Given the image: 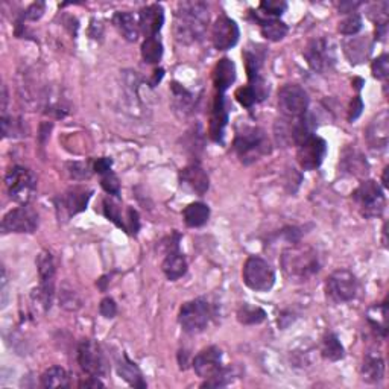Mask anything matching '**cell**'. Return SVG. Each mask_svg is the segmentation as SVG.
<instances>
[{
  "label": "cell",
  "mask_w": 389,
  "mask_h": 389,
  "mask_svg": "<svg viewBox=\"0 0 389 389\" xmlns=\"http://www.w3.org/2000/svg\"><path fill=\"white\" fill-rule=\"evenodd\" d=\"M209 19L210 14L207 4L200 2V0L179 2L174 22L177 40L183 44H192L203 40Z\"/></svg>",
  "instance_id": "6da1fadb"
},
{
  "label": "cell",
  "mask_w": 389,
  "mask_h": 389,
  "mask_svg": "<svg viewBox=\"0 0 389 389\" xmlns=\"http://www.w3.org/2000/svg\"><path fill=\"white\" fill-rule=\"evenodd\" d=\"M280 264L289 278L300 282L313 277L321 268L318 252L312 247H301L296 243L283 251Z\"/></svg>",
  "instance_id": "7a4b0ae2"
},
{
  "label": "cell",
  "mask_w": 389,
  "mask_h": 389,
  "mask_svg": "<svg viewBox=\"0 0 389 389\" xmlns=\"http://www.w3.org/2000/svg\"><path fill=\"white\" fill-rule=\"evenodd\" d=\"M233 146L239 160L247 166L271 152V143L265 131L257 126H243V130L238 131Z\"/></svg>",
  "instance_id": "3957f363"
},
{
  "label": "cell",
  "mask_w": 389,
  "mask_h": 389,
  "mask_svg": "<svg viewBox=\"0 0 389 389\" xmlns=\"http://www.w3.org/2000/svg\"><path fill=\"white\" fill-rule=\"evenodd\" d=\"M214 316L213 304L207 298H195L181 306L178 313V322L186 333L198 334L209 327Z\"/></svg>",
  "instance_id": "277c9868"
},
{
  "label": "cell",
  "mask_w": 389,
  "mask_h": 389,
  "mask_svg": "<svg viewBox=\"0 0 389 389\" xmlns=\"http://www.w3.org/2000/svg\"><path fill=\"white\" fill-rule=\"evenodd\" d=\"M37 268L40 285L32 292V300L37 303L43 310H49L52 307L53 295H55V261L52 252L41 251L37 257Z\"/></svg>",
  "instance_id": "5b68a950"
},
{
  "label": "cell",
  "mask_w": 389,
  "mask_h": 389,
  "mask_svg": "<svg viewBox=\"0 0 389 389\" xmlns=\"http://www.w3.org/2000/svg\"><path fill=\"white\" fill-rule=\"evenodd\" d=\"M353 201L359 207L360 214L367 219L378 218L385 210V193L383 189L373 179L362 181L359 187L353 192Z\"/></svg>",
  "instance_id": "8992f818"
},
{
  "label": "cell",
  "mask_w": 389,
  "mask_h": 389,
  "mask_svg": "<svg viewBox=\"0 0 389 389\" xmlns=\"http://www.w3.org/2000/svg\"><path fill=\"white\" fill-rule=\"evenodd\" d=\"M5 186L13 201L28 204L34 198L35 192H37V177L28 168L14 166L8 170L5 177Z\"/></svg>",
  "instance_id": "52a82bcc"
},
{
  "label": "cell",
  "mask_w": 389,
  "mask_h": 389,
  "mask_svg": "<svg viewBox=\"0 0 389 389\" xmlns=\"http://www.w3.org/2000/svg\"><path fill=\"white\" fill-rule=\"evenodd\" d=\"M243 283L251 291L256 292H268L275 285V271L265 259L251 256L247 259L242 271Z\"/></svg>",
  "instance_id": "ba28073f"
},
{
  "label": "cell",
  "mask_w": 389,
  "mask_h": 389,
  "mask_svg": "<svg viewBox=\"0 0 389 389\" xmlns=\"http://www.w3.org/2000/svg\"><path fill=\"white\" fill-rule=\"evenodd\" d=\"M303 55L309 67L316 74H327L336 64V49L330 39H313L307 44Z\"/></svg>",
  "instance_id": "9c48e42d"
},
{
  "label": "cell",
  "mask_w": 389,
  "mask_h": 389,
  "mask_svg": "<svg viewBox=\"0 0 389 389\" xmlns=\"http://www.w3.org/2000/svg\"><path fill=\"white\" fill-rule=\"evenodd\" d=\"M359 283L356 275L348 269H338L325 282V292L333 303L342 304L353 301L357 295Z\"/></svg>",
  "instance_id": "30bf717a"
},
{
  "label": "cell",
  "mask_w": 389,
  "mask_h": 389,
  "mask_svg": "<svg viewBox=\"0 0 389 389\" xmlns=\"http://www.w3.org/2000/svg\"><path fill=\"white\" fill-rule=\"evenodd\" d=\"M278 110L287 119L304 116L309 110V95L298 84H286L278 90Z\"/></svg>",
  "instance_id": "8fae6325"
},
{
  "label": "cell",
  "mask_w": 389,
  "mask_h": 389,
  "mask_svg": "<svg viewBox=\"0 0 389 389\" xmlns=\"http://www.w3.org/2000/svg\"><path fill=\"white\" fill-rule=\"evenodd\" d=\"M78 364L86 374L104 377L108 373V364L102 347L92 339H84L78 347Z\"/></svg>",
  "instance_id": "7c38bea8"
},
{
  "label": "cell",
  "mask_w": 389,
  "mask_h": 389,
  "mask_svg": "<svg viewBox=\"0 0 389 389\" xmlns=\"http://www.w3.org/2000/svg\"><path fill=\"white\" fill-rule=\"evenodd\" d=\"M40 216L37 210H34L31 205L23 204L22 207L8 212L2 219V231L6 233H26L31 234L39 228Z\"/></svg>",
  "instance_id": "4fadbf2b"
},
{
  "label": "cell",
  "mask_w": 389,
  "mask_h": 389,
  "mask_svg": "<svg viewBox=\"0 0 389 389\" xmlns=\"http://www.w3.org/2000/svg\"><path fill=\"white\" fill-rule=\"evenodd\" d=\"M92 195L93 190L87 187H71L66 190L64 193L55 198V207L60 218L70 219L71 216L84 212Z\"/></svg>",
  "instance_id": "5bb4252c"
},
{
  "label": "cell",
  "mask_w": 389,
  "mask_h": 389,
  "mask_svg": "<svg viewBox=\"0 0 389 389\" xmlns=\"http://www.w3.org/2000/svg\"><path fill=\"white\" fill-rule=\"evenodd\" d=\"M327 153V143L318 135H310L309 139L298 144L296 160L304 170L318 169Z\"/></svg>",
  "instance_id": "9a60e30c"
},
{
  "label": "cell",
  "mask_w": 389,
  "mask_h": 389,
  "mask_svg": "<svg viewBox=\"0 0 389 389\" xmlns=\"http://www.w3.org/2000/svg\"><path fill=\"white\" fill-rule=\"evenodd\" d=\"M104 214L108 221H111L117 227L122 228L125 233L135 236L140 230V218L139 213L132 207H126L125 214L122 213V205L114 201L113 198L104 200Z\"/></svg>",
  "instance_id": "2e32d148"
},
{
  "label": "cell",
  "mask_w": 389,
  "mask_h": 389,
  "mask_svg": "<svg viewBox=\"0 0 389 389\" xmlns=\"http://www.w3.org/2000/svg\"><path fill=\"white\" fill-rule=\"evenodd\" d=\"M240 37L238 23L227 15H221L216 19L212 28V41L218 50H230L236 46Z\"/></svg>",
  "instance_id": "e0dca14e"
},
{
  "label": "cell",
  "mask_w": 389,
  "mask_h": 389,
  "mask_svg": "<svg viewBox=\"0 0 389 389\" xmlns=\"http://www.w3.org/2000/svg\"><path fill=\"white\" fill-rule=\"evenodd\" d=\"M193 369L201 378H210L216 376L222 367V351L218 347H207L203 351L198 353L193 359Z\"/></svg>",
  "instance_id": "ac0fdd59"
},
{
  "label": "cell",
  "mask_w": 389,
  "mask_h": 389,
  "mask_svg": "<svg viewBox=\"0 0 389 389\" xmlns=\"http://www.w3.org/2000/svg\"><path fill=\"white\" fill-rule=\"evenodd\" d=\"M367 142L371 149L382 152L389 142V116L388 110L380 111L367 128Z\"/></svg>",
  "instance_id": "d6986e66"
},
{
  "label": "cell",
  "mask_w": 389,
  "mask_h": 389,
  "mask_svg": "<svg viewBox=\"0 0 389 389\" xmlns=\"http://www.w3.org/2000/svg\"><path fill=\"white\" fill-rule=\"evenodd\" d=\"M228 125V110L224 93H216L210 114V137L216 143H224L225 128Z\"/></svg>",
  "instance_id": "ffe728a7"
},
{
  "label": "cell",
  "mask_w": 389,
  "mask_h": 389,
  "mask_svg": "<svg viewBox=\"0 0 389 389\" xmlns=\"http://www.w3.org/2000/svg\"><path fill=\"white\" fill-rule=\"evenodd\" d=\"M179 183L184 189L196 195H204L210 187L209 175H207V172L198 165V163H193V165H189L184 169H181Z\"/></svg>",
  "instance_id": "44dd1931"
},
{
  "label": "cell",
  "mask_w": 389,
  "mask_h": 389,
  "mask_svg": "<svg viewBox=\"0 0 389 389\" xmlns=\"http://www.w3.org/2000/svg\"><path fill=\"white\" fill-rule=\"evenodd\" d=\"M139 25L140 32L144 34V37H157L165 25V10L158 4H152L144 6L139 13Z\"/></svg>",
  "instance_id": "7402d4cb"
},
{
  "label": "cell",
  "mask_w": 389,
  "mask_h": 389,
  "mask_svg": "<svg viewBox=\"0 0 389 389\" xmlns=\"http://www.w3.org/2000/svg\"><path fill=\"white\" fill-rule=\"evenodd\" d=\"M161 269L170 282H177V280H179L187 273V260L183 252L179 251V247L172 248L166 252L165 260L161 264Z\"/></svg>",
  "instance_id": "603a6c76"
},
{
  "label": "cell",
  "mask_w": 389,
  "mask_h": 389,
  "mask_svg": "<svg viewBox=\"0 0 389 389\" xmlns=\"http://www.w3.org/2000/svg\"><path fill=\"white\" fill-rule=\"evenodd\" d=\"M236 81V66L230 58L219 60L213 70V84L218 93H225Z\"/></svg>",
  "instance_id": "cb8c5ba5"
},
{
  "label": "cell",
  "mask_w": 389,
  "mask_h": 389,
  "mask_svg": "<svg viewBox=\"0 0 389 389\" xmlns=\"http://www.w3.org/2000/svg\"><path fill=\"white\" fill-rule=\"evenodd\" d=\"M116 369L121 378H123L125 382H128L131 386L146 388V382L143 380L142 371L128 356L125 355V353H122V355L116 359Z\"/></svg>",
  "instance_id": "d4e9b609"
},
{
  "label": "cell",
  "mask_w": 389,
  "mask_h": 389,
  "mask_svg": "<svg viewBox=\"0 0 389 389\" xmlns=\"http://www.w3.org/2000/svg\"><path fill=\"white\" fill-rule=\"evenodd\" d=\"M113 23L116 26V29L121 32V35L125 40H128L131 43L137 41L140 34V25H139V19L134 14L128 11L116 13L113 15Z\"/></svg>",
  "instance_id": "484cf974"
},
{
  "label": "cell",
  "mask_w": 389,
  "mask_h": 389,
  "mask_svg": "<svg viewBox=\"0 0 389 389\" xmlns=\"http://www.w3.org/2000/svg\"><path fill=\"white\" fill-rule=\"evenodd\" d=\"M183 218L187 227L190 228H200L203 225L207 224L210 218V209L209 205L204 203H192L189 204L184 212H183Z\"/></svg>",
  "instance_id": "4316f807"
},
{
  "label": "cell",
  "mask_w": 389,
  "mask_h": 389,
  "mask_svg": "<svg viewBox=\"0 0 389 389\" xmlns=\"http://www.w3.org/2000/svg\"><path fill=\"white\" fill-rule=\"evenodd\" d=\"M256 22L260 25L261 35L269 41H280L287 35V26L278 19H269V17L261 19L259 14H256Z\"/></svg>",
  "instance_id": "83f0119b"
},
{
  "label": "cell",
  "mask_w": 389,
  "mask_h": 389,
  "mask_svg": "<svg viewBox=\"0 0 389 389\" xmlns=\"http://www.w3.org/2000/svg\"><path fill=\"white\" fill-rule=\"evenodd\" d=\"M371 43L367 39H351L343 43V52L348 57L351 64L364 62L371 53Z\"/></svg>",
  "instance_id": "f1b7e54d"
},
{
  "label": "cell",
  "mask_w": 389,
  "mask_h": 389,
  "mask_svg": "<svg viewBox=\"0 0 389 389\" xmlns=\"http://www.w3.org/2000/svg\"><path fill=\"white\" fill-rule=\"evenodd\" d=\"M385 376V362L378 355H368L362 365V378L368 383H378Z\"/></svg>",
  "instance_id": "f546056e"
},
{
  "label": "cell",
  "mask_w": 389,
  "mask_h": 389,
  "mask_svg": "<svg viewBox=\"0 0 389 389\" xmlns=\"http://www.w3.org/2000/svg\"><path fill=\"white\" fill-rule=\"evenodd\" d=\"M321 355H322L324 359H327L330 362H338V360L343 359L346 350H343V346L341 343V341H339L336 334L329 333L322 338Z\"/></svg>",
  "instance_id": "4dcf8cb0"
},
{
  "label": "cell",
  "mask_w": 389,
  "mask_h": 389,
  "mask_svg": "<svg viewBox=\"0 0 389 389\" xmlns=\"http://www.w3.org/2000/svg\"><path fill=\"white\" fill-rule=\"evenodd\" d=\"M41 385L44 388H69L70 376L64 368L50 367L41 374Z\"/></svg>",
  "instance_id": "1f68e13d"
},
{
  "label": "cell",
  "mask_w": 389,
  "mask_h": 389,
  "mask_svg": "<svg viewBox=\"0 0 389 389\" xmlns=\"http://www.w3.org/2000/svg\"><path fill=\"white\" fill-rule=\"evenodd\" d=\"M163 57V43L158 37H149L142 44V58L146 64H157Z\"/></svg>",
  "instance_id": "d6a6232c"
},
{
  "label": "cell",
  "mask_w": 389,
  "mask_h": 389,
  "mask_svg": "<svg viewBox=\"0 0 389 389\" xmlns=\"http://www.w3.org/2000/svg\"><path fill=\"white\" fill-rule=\"evenodd\" d=\"M266 320V312L260 307L243 304L238 310V321L243 325H257Z\"/></svg>",
  "instance_id": "836d02e7"
},
{
  "label": "cell",
  "mask_w": 389,
  "mask_h": 389,
  "mask_svg": "<svg viewBox=\"0 0 389 389\" xmlns=\"http://www.w3.org/2000/svg\"><path fill=\"white\" fill-rule=\"evenodd\" d=\"M170 90H172V95H174V101L178 110L190 111V107L193 104V95L178 83H172Z\"/></svg>",
  "instance_id": "e575fe53"
},
{
  "label": "cell",
  "mask_w": 389,
  "mask_h": 389,
  "mask_svg": "<svg viewBox=\"0 0 389 389\" xmlns=\"http://www.w3.org/2000/svg\"><path fill=\"white\" fill-rule=\"evenodd\" d=\"M362 28H364V22H362L359 14H350L338 26L339 32L342 35H347V37H350V35H356L357 32L362 31Z\"/></svg>",
  "instance_id": "d590c367"
},
{
  "label": "cell",
  "mask_w": 389,
  "mask_h": 389,
  "mask_svg": "<svg viewBox=\"0 0 389 389\" xmlns=\"http://www.w3.org/2000/svg\"><path fill=\"white\" fill-rule=\"evenodd\" d=\"M2 134L4 137H20L25 134L23 130V122L13 119V117H8L6 114L2 116ZM26 135V134H25Z\"/></svg>",
  "instance_id": "8d00e7d4"
},
{
  "label": "cell",
  "mask_w": 389,
  "mask_h": 389,
  "mask_svg": "<svg viewBox=\"0 0 389 389\" xmlns=\"http://www.w3.org/2000/svg\"><path fill=\"white\" fill-rule=\"evenodd\" d=\"M260 10L269 19H278L287 10V4L285 0H264L260 4Z\"/></svg>",
  "instance_id": "74e56055"
},
{
  "label": "cell",
  "mask_w": 389,
  "mask_h": 389,
  "mask_svg": "<svg viewBox=\"0 0 389 389\" xmlns=\"http://www.w3.org/2000/svg\"><path fill=\"white\" fill-rule=\"evenodd\" d=\"M101 186L102 189L105 190L107 193H110L116 198H119L121 195V183H119V178H117L113 172H107V174L102 175V179H101Z\"/></svg>",
  "instance_id": "f35d334b"
},
{
  "label": "cell",
  "mask_w": 389,
  "mask_h": 389,
  "mask_svg": "<svg viewBox=\"0 0 389 389\" xmlns=\"http://www.w3.org/2000/svg\"><path fill=\"white\" fill-rule=\"evenodd\" d=\"M234 96H236L238 102L245 108H252V107H254V104L257 102V96L254 93V90H252L250 86L238 88L236 93H234Z\"/></svg>",
  "instance_id": "ab89813d"
},
{
  "label": "cell",
  "mask_w": 389,
  "mask_h": 389,
  "mask_svg": "<svg viewBox=\"0 0 389 389\" xmlns=\"http://www.w3.org/2000/svg\"><path fill=\"white\" fill-rule=\"evenodd\" d=\"M371 70H373V76L380 79V81H385L389 75V58L386 53L383 55H380L377 60L373 61V66H371Z\"/></svg>",
  "instance_id": "60d3db41"
},
{
  "label": "cell",
  "mask_w": 389,
  "mask_h": 389,
  "mask_svg": "<svg viewBox=\"0 0 389 389\" xmlns=\"http://www.w3.org/2000/svg\"><path fill=\"white\" fill-rule=\"evenodd\" d=\"M67 169H69V174L71 178H75V179H86L90 177V166L87 165V163H79V161H75V163H69L67 165Z\"/></svg>",
  "instance_id": "b9f144b4"
},
{
  "label": "cell",
  "mask_w": 389,
  "mask_h": 389,
  "mask_svg": "<svg viewBox=\"0 0 389 389\" xmlns=\"http://www.w3.org/2000/svg\"><path fill=\"white\" fill-rule=\"evenodd\" d=\"M60 303H61L60 306H62L66 310H70V312L78 310L79 307H81L79 298H78V295H76L74 291L62 292L61 296H60Z\"/></svg>",
  "instance_id": "7bdbcfd3"
},
{
  "label": "cell",
  "mask_w": 389,
  "mask_h": 389,
  "mask_svg": "<svg viewBox=\"0 0 389 389\" xmlns=\"http://www.w3.org/2000/svg\"><path fill=\"white\" fill-rule=\"evenodd\" d=\"M44 11H46V4L44 2H35L32 4L28 10H26L23 13V19L26 20H31V22H35V20H40Z\"/></svg>",
  "instance_id": "ee69618b"
},
{
  "label": "cell",
  "mask_w": 389,
  "mask_h": 389,
  "mask_svg": "<svg viewBox=\"0 0 389 389\" xmlns=\"http://www.w3.org/2000/svg\"><path fill=\"white\" fill-rule=\"evenodd\" d=\"M99 312H101L104 318H108V320L114 318L117 313V304L111 296L104 298V300L101 301V306H99Z\"/></svg>",
  "instance_id": "f6af8a7d"
},
{
  "label": "cell",
  "mask_w": 389,
  "mask_h": 389,
  "mask_svg": "<svg viewBox=\"0 0 389 389\" xmlns=\"http://www.w3.org/2000/svg\"><path fill=\"white\" fill-rule=\"evenodd\" d=\"M362 110H364V102H362L360 96H356L353 99L350 104V110H348V121L355 122L357 117L362 114Z\"/></svg>",
  "instance_id": "bcb514c9"
},
{
  "label": "cell",
  "mask_w": 389,
  "mask_h": 389,
  "mask_svg": "<svg viewBox=\"0 0 389 389\" xmlns=\"http://www.w3.org/2000/svg\"><path fill=\"white\" fill-rule=\"evenodd\" d=\"M111 166H113V160L111 158L101 157V158H97L93 163V170L96 172V174H99V175H104V174H107V172L111 170Z\"/></svg>",
  "instance_id": "7dc6e473"
},
{
  "label": "cell",
  "mask_w": 389,
  "mask_h": 389,
  "mask_svg": "<svg viewBox=\"0 0 389 389\" xmlns=\"http://www.w3.org/2000/svg\"><path fill=\"white\" fill-rule=\"evenodd\" d=\"M81 388H104V383L99 380V377H93L90 376L88 378L83 380V382H79Z\"/></svg>",
  "instance_id": "c3c4849f"
},
{
  "label": "cell",
  "mask_w": 389,
  "mask_h": 389,
  "mask_svg": "<svg viewBox=\"0 0 389 389\" xmlns=\"http://www.w3.org/2000/svg\"><path fill=\"white\" fill-rule=\"evenodd\" d=\"M163 75H165V70H163V69H157L156 71H153V76L151 79V87H156L163 79Z\"/></svg>",
  "instance_id": "681fc988"
},
{
  "label": "cell",
  "mask_w": 389,
  "mask_h": 389,
  "mask_svg": "<svg viewBox=\"0 0 389 389\" xmlns=\"http://www.w3.org/2000/svg\"><path fill=\"white\" fill-rule=\"evenodd\" d=\"M353 84H355V87H356L357 90H360V88H362V86H364V79L357 78V79H355V83H353Z\"/></svg>",
  "instance_id": "f907efd6"
},
{
  "label": "cell",
  "mask_w": 389,
  "mask_h": 389,
  "mask_svg": "<svg viewBox=\"0 0 389 389\" xmlns=\"http://www.w3.org/2000/svg\"><path fill=\"white\" fill-rule=\"evenodd\" d=\"M383 186L388 187V168H385L383 170Z\"/></svg>",
  "instance_id": "816d5d0a"
}]
</instances>
